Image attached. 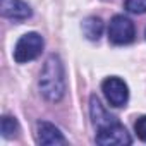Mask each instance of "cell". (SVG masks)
Returning a JSON list of instances; mask_svg holds the SVG:
<instances>
[{
    "label": "cell",
    "instance_id": "3957f363",
    "mask_svg": "<svg viewBox=\"0 0 146 146\" xmlns=\"http://www.w3.org/2000/svg\"><path fill=\"white\" fill-rule=\"evenodd\" d=\"M136 28L125 16H113L108 24V40L113 45H129L134 41Z\"/></svg>",
    "mask_w": 146,
    "mask_h": 146
},
{
    "label": "cell",
    "instance_id": "52a82bcc",
    "mask_svg": "<svg viewBox=\"0 0 146 146\" xmlns=\"http://www.w3.org/2000/svg\"><path fill=\"white\" fill-rule=\"evenodd\" d=\"M36 137L41 144H65V137L60 129L46 120H40L36 124Z\"/></svg>",
    "mask_w": 146,
    "mask_h": 146
},
{
    "label": "cell",
    "instance_id": "30bf717a",
    "mask_svg": "<svg viewBox=\"0 0 146 146\" xmlns=\"http://www.w3.org/2000/svg\"><path fill=\"white\" fill-rule=\"evenodd\" d=\"M0 131H2V136L5 139H11V137L17 136V132H19V122L16 120V117L4 115L2 117V124H0Z\"/></svg>",
    "mask_w": 146,
    "mask_h": 146
},
{
    "label": "cell",
    "instance_id": "7a4b0ae2",
    "mask_svg": "<svg viewBox=\"0 0 146 146\" xmlns=\"http://www.w3.org/2000/svg\"><path fill=\"white\" fill-rule=\"evenodd\" d=\"M43 36L38 33H26L23 35L14 48V60L17 64H26L35 60L36 57H40L41 50H43Z\"/></svg>",
    "mask_w": 146,
    "mask_h": 146
},
{
    "label": "cell",
    "instance_id": "8992f818",
    "mask_svg": "<svg viewBox=\"0 0 146 146\" xmlns=\"http://www.w3.org/2000/svg\"><path fill=\"white\" fill-rule=\"evenodd\" d=\"M2 16L11 21H26L31 17V7L23 0H2Z\"/></svg>",
    "mask_w": 146,
    "mask_h": 146
},
{
    "label": "cell",
    "instance_id": "277c9868",
    "mask_svg": "<svg viewBox=\"0 0 146 146\" xmlns=\"http://www.w3.org/2000/svg\"><path fill=\"white\" fill-rule=\"evenodd\" d=\"M96 143L102 144V146H124V144H131L132 137L129 136L125 127L117 120V122H113L107 127L98 129Z\"/></svg>",
    "mask_w": 146,
    "mask_h": 146
},
{
    "label": "cell",
    "instance_id": "6da1fadb",
    "mask_svg": "<svg viewBox=\"0 0 146 146\" xmlns=\"http://www.w3.org/2000/svg\"><path fill=\"white\" fill-rule=\"evenodd\" d=\"M40 91L48 102H60L65 95V72L58 55H50L40 74Z\"/></svg>",
    "mask_w": 146,
    "mask_h": 146
},
{
    "label": "cell",
    "instance_id": "9c48e42d",
    "mask_svg": "<svg viewBox=\"0 0 146 146\" xmlns=\"http://www.w3.org/2000/svg\"><path fill=\"white\" fill-rule=\"evenodd\" d=\"M83 33L88 40L91 41H98L102 33H103V21L100 17H88L83 21Z\"/></svg>",
    "mask_w": 146,
    "mask_h": 146
},
{
    "label": "cell",
    "instance_id": "7c38bea8",
    "mask_svg": "<svg viewBox=\"0 0 146 146\" xmlns=\"http://www.w3.org/2000/svg\"><path fill=\"white\" fill-rule=\"evenodd\" d=\"M134 131H136L137 137H139L141 141L146 143V115H143V117H139V119L136 120V124H134Z\"/></svg>",
    "mask_w": 146,
    "mask_h": 146
},
{
    "label": "cell",
    "instance_id": "5b68a950",
    "mask_svg": "<svg viewBox=\"0 0 146 146\" xmlns=\"http://www.w3.org/2000/svg\"><path fill=\"white\" fill-rule=\"evenodd\" d=\"M102 91L112 107H125L129 100L127 84L120 78H107L102 83Z\"/></svg>",
    "mask_w": 146,
    "mask_h": 146
},
{
    "label": "cell",
    "instance_id": "ba28073f",
    "mask_svg": "<svg viewBox=\"0 0 146 146\" xmlns=\"http://www.w3.org/2000/svg\"><path fill=\"white\" fill-rule=\"evenodd\" d=\"M90 113H91V120H93V125L96 127V131L102 129V127H107V125H110L113 122H117V119L113 115H110L103 108V105L100 103V100L96 96L90 98Z\"/></svg>",
    "mask_w": 146,
    "mask_h": 146
},
{
    "label": "cell",
    "instance_id": "8fae6325",
    "mask_svg": "<svg viewBox=\"0 0 146 146\" xmlns=\"http://www.w3.org/2000/svg\"><path fill=\"white\" fill-rule=\"evenodd\" d=\"M125 9L132 14L146 12V0H125Z\"/></svg>",
    "mask_w": 146,
    "mask_h": 146
}]
</instances>
